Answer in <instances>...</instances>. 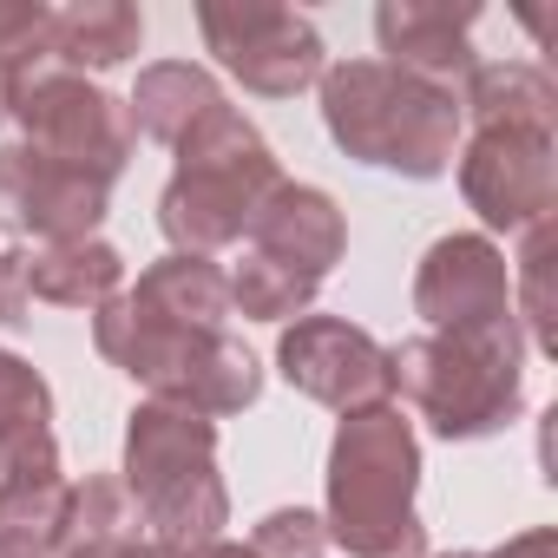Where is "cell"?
Wrapping results in <instances>:
<instances>
[{
  "label": "cell",
  "instance_id": "1",
  "mask_svg": "<svg viewBox=\"0 0 558 558\" xmlns=\"http://www.w3.org/2000/svg\"><path fill=\"white\" fill-rule=\"evenodd\" d=\"M421 486V440L414 421L388 408L342 414L329 440V545L349 558H427V525L414 512Z\"/></svg>",
  "mask_w": 558,
  "mask_h": 558
},
{
  "label": "cell",
  "instance_id": "2",
  "mask_svg": "<svg viewBox=\"0 0 558 558\" xmlns=\"http://www.w3.org/2000/svg\"><path fill=\"white\" fill-rule=\"evenodd\" d=\"M395 362V401H408L440 440H486L525 408V336L512 316L473 329H427Z\"/></svg>",
  "mask_w": 558,
  "mask_h": 558
},
{
  "label": "cell",
  "instance_id": "3",
  "mask_svg": "<svg viewBox=\"0 0 558 558\" xmlns=\"http://www.w3.org/2000/svg\"><path fill=\"white\" fill-rule=\"evenodd\" d=\"M171 151H178V171L158 191V230L184 256H217V250L243 243L263 197L283 184L276 151L230 99L210 106Z\"/></svg>",
  "mask_w": 558,
  "mask_h": 558
},
{
  "label": "cell",
  "instance_id": "4",
  "mask_svg": "<svg viewBox=\"0 0 558 558\" xmlns=\"http://www.w3.org/2000/svg\"><path fill=\"white\" fill-rule=\"evenodd\" d=\"M316 86H323V125L349 158L401 178H440L453 165L466 132L460 93L395 73L381 60H342Z\"/></svg>",
  "mask_w": 558,
  "mask_h": 558
},
{
  "label": "cell",
  "instance_id": "5",
  "mask_svg": "<svg viewBox=\"0 0 558 558\" xmlns=\"http://www.w3.org/2000/svg\"><path fill=\"white\" fill-rule=\"evenodd\" d=\"M125 493L138 499V519L151 538L197 551L223 538L230 525V493L217 473V421L191 414L184 401H138L125 414Z\"/></svg>",
  "mask_w": 558,
  "mask_h": 558
},
{
  "label": "cell",
  "instance_id": "6",
  "mask_svg": "<svg viewBox=\"0 0 558 558\" xmlns=\"http://www.w3.org/2000/svg\"><path fill=\"white\" fill-rule=\"evenodd\" d=\"M0 112L21 125V145H34L53 165L93 171L106 184L125 171V158L138 145V132L125 119V99H112L86 73L60 66L53 53H40V60H27L0 80Z\"/></svg>",
  "mask_w": 558,
  "mask_h": 558
},
{
  "label": "cell",
  "instance_id": "7",
  "mask_svg": "<svg viewBox=\"0 0 558 558\" xmlns=\"http://www.w3.org/2000/svg\"><path fill=\"white\" fill-rule=\"evenodd\" d=\"M197 34L217 53V66L230 80H243V93H256V99H296V93H310L329 73V47H323V34L296 8L204 0V8H197Z\"/></svg>",
  "mask_w": 558,
  "mask_h": 558
},
{
  "label": "cell",
  "instance_id": "8",
  "mask_svg": "<svg viewBox=\"0 0 558 558\" xmlns=\"http://www.w3.org/2000/svg\"><path fill=\"white\" fill-rule=\"evenodd\" d=\"M453 165H460V197L480 210L486 230L525 236L532 223H551V210H558V138L486 125V132L460 138Z\"/></svg>",
  "mask_w": 558,
  "mask_h": 558
},
{
  "label": "cell",
  "instance_id": "9",
  "mask_svg": "<svg viewBox=\"0 0 558 558\" xmlns=\"http://www.w3.org/2000/svg\"><path fill=\"white\" fill-rule=\"evenodd\" d=\"M276 368H283V381L336 414H355V408H388L395 401V362L388 349L342 323V316H296L283 329V342H276Z\"/></svg>",
  "mask_w": 558,
  "mask_h": 558
},
{
  "label": "cell",
  "instance_id": "10",
  "mask_svg": "<svg viewBox=\"0 0 558 558\" xmlns=\"http://www.w3.org/2000/svg\"><path fill=\"white\" fill-rule=\"evenodd\" d=\"M106 210H112L106 178L53 165L34 145H0V236L80 243V236H99Z\"/></svg>",
  "mask_w": 558,
  "mask_h": 558
},
{
  "label": "cell",
  "instance_id": "11",
  "mask_svg": "<svg viewBox=\"0 0 558 558\" xmlns=\"http://www.w3.org/2000/svg\"><path fill=\"white\" fill-rule=\"evenodd\" d=\"M414 316L427 329H473V323L512 316L506 250L480 230H453V236L427 243V256L414 269Z\"/></svg>",
  "mask_w": 558,
  "mask_h": 558
},
{
  "label": "cell",
  "instance_id": "12",
  "mask_svg": "<svg viewBox=\"0 0 558 558\" xmlns=\"http://www.w3.org/2000/svg\"><path fill=\"white\" fill-rule=\"evenodd\" d=\"M473 27H480V8L473 0H381L375 8V40H381V66L395 73H414L427 86H460L480 53H473Z\"/></svg>",
  "mask_w": 558,
  "mask_h": 558
},
{
  "label": "cell",
  "instance_id": "13",
  "mask_svg": "<svg viewBox=\"0 0 558 558\" xmlns=\"http://www.w3.org/2000/svg\"><path fill=\"white\" fill-rule=\"evenodd\" d=\"M250 250H263L269 263H290L296 276L323 283V276L342 263V250H349V223H342V210H336L329 191L283 178L263 197L256 223H250Z\"/></svg>",
  "mask_w": 558,
  "mask_h": 558
},
{
  "label": "cell",
  "instance_id": "14",
  "mask_svg": "<svg viewBox=\"0 0 558 558\" xmlns=\"http://www.w3.org/2000/svg\"><path fill=\"white\" fill-rule=\"evenodd\" d=\"M132 310H145L151 323H171V329H191V336H223L230 323V276L210 263V256H158L138 283L125 290Z\"/></svg>",
  "mask_w": 558,
  "mask_h": 558
},
{
  "label": "cell",
  "instance_id": "15",
  "mask_svg": "<svg viewBox=\"0 0 558 558\" xmlns=\"http://www.w3.org/2000/svg\"><path fill=\"white\" fill-rule=\"evenodd\" d=\"M460 119L473 132L506 125V132H545V138H558V86L532 60H493V66L480 60L460 80Z\"/></svg>",
  "mask_w": 558,
  "mask_h": 558
},
{
  "label": "cell",
  "instance_id": "16",
  "mask_svg": "<svg viewBox=\"0 0 558 558\" xmlns=\"http://www.w3.org/2000/svg\"><path fill=\"white\" fill-rule=\"evenodd\" d=\"M210 106H223V86H217L210 66H197V60H158V66L138 73V86L125 99V119H132V132H145L151 145L171 151Z\"/></svg>",
  "mask_w": 558,
  "mask_h": 558
},
{
  "label": "cell",
  "instance_id": "17",
  "mask_svg": "<svg viewBox=\"0 0 558 558\" xmlns=\"http://www.w3.org/2000/svg\"><path fill=\"white\" fill-rule=\"evenodd\" d=\"M125 290V256L106 236H80V243H40L27 256V296L53 303V310H99Z\"/></svg>",
  "mask_w": 558,
  "mask_h": 558
},
{
  "label": "cell",
  "instance_id": "18",
  "mask_svg": "<svg viewBox=\"0 0 558 558\" xmlns=\"http://www.w3.org/2000/svg\"><path fill=\"white\" fill-rule=\"evenodd\" d=\"M138 47H145V14L125 8V0H73V8L53 14V60L73 73L125 66Z\"/></svg>",
  "mask_w": 558,
  "mask_h": 558
},
{
  "label": "cell",
  "instance_id": "19",
  "mask_svg": "<svg viewBox=\"0 0 558 558\" xmlns=\"http://www.w3.org/2000/svg\"><path fill=\"white\" fill-rule=\"evenodd\" d=\"M145 538V519H138V499L125 493L119 473H86L73 480V499H66V532H60V551L80 545V551H125Z\"/></svg>",
  "mask_w": 558,
  "mask_h": 558
},
{
  "label": "cell",
  "instance_id": "20",
  "mask_svg": "<svg viewBox=\"0 0 558 558\" xmlns=\"http://www.w3.org/2000/svg\"><path fill=\"white\" fill-rule=\"evenodd\" d=\"M223 276H230V310L250 316V323L310 316L316 310V290H323V283H310V276H296L290 263H269L263 250H243L236 269H223Z\"/></svg>",
  "mask_w": 558,
  "mask_h": 558
},
{
  "label": "cell",
  "instance_id": "21",
  "mask_svg": "<svg viewBox=\"0 0 558 558\" xmlns=\"http://www.w3.org/2000/svg\"><path fill=\"white\" fill-rule=\"evenodd\" d=\"M512 269V283H519V310H512V323H525L519 336H525V349H538V355H551L558 349V303H551V223H532L525 236H519V263H506Z\"/></svg>",
  "mask_w": 558,
  "mask_h": 558
},
{
  "label": "cell",
  "instance_id": "22",
  "mask_svg": "<svg viewBox=\"0 0 558 558\" xmlns=\"http://www.w3.org/2000/svg\"><path fill=\"white\" fill-rule=\"evenodd\" d=\"M66 499H73V480H47V486H27V493H0V545L53 558L60 532H66Z\"/></svg>",
  "mask_w": 558,
  "mask_h": 558
},
{
  "label": "cell",
  "instance_id": "23",
  "mask_svg": "<svg viewBox=\"0 0 558 558\" xmlns=\"http://www.w3.org/2000/svg\"><path fill=\"white\" fill-rule=\"evenodd\" d=\"M21 427H53V388L34 362L0 349V434H21Z\"/></svg>",
  "mask_w": 558,
  "mask_h": 558
},
{
  "label": "cell",
  "instance_id": "24",
  "mask_svg": "<svg viewBox=\"0 0 558 558\" xmlns=\"http://www.w3.org/2000/svg\"><path fill=\"white\" fill-rule=\"evenodd\" d=\"M250 551H256V558H323V551H329V525H323V512H310V506H276V512L256 519Z\"/></svg>",
  "mask_w": 558,
  "mask_h": 558
},
{
  "label": "cell",
  "instance_id": "25",
  "mask_svg": "<svg viewBox=\"0 0 558 558\" xmlns=\"http://www.w3.org/2000/svg\"><path fill=\"white\" fill-rule=\"evenodd\" d=\"M47 480H66V473H60V440H53V427L0 434V493H27V486H47Z\"/></svg>",
  "mask_w": 558,
  "mask_h": 558
},
{
  "label": "cell",
  "instance_id": "26",
  "mask_svg": "<svg viewBox=\"0 0 558 558\" xmlns=\"http://www.w3.org/2000/svg\"><path fill=\"white\" fill-rule=\"evenodd\" d=\"M40 53H53V8H40V0H0V80Z\"/></svg>",
  "mask_w": 558,
  "mask_h": 558
},
{
  "label": "cell",
  "instance_id": "27",
  "mask_svg": "<svg viewBox=\"0 0 558 558\" xmlns=\"http://www.w3.org/2000/svg\"><path fill=\"white\" fill-rule=\"evenodd\" d=\"M27 250H0V329H14L27 316Z\"/></svg>",
  "mask_w": 558,
  "mask_h": 558
},
{
  "label": "cell",
  "instance_id": "28",
  "mask_svg": "<svg viewBox=\"0 0 558 558\" xmlns=\"http://www.w3.org/2000/svg\"><path fill=\"white\" fill-rule=\"evenodd\" d=\"M480 558H558V532L551 525H532V532H512L506 545H493Z\"/></svg>",
  "mask_w": 558,
  "mask_h": 558
},
{
  "label": "cell",
  "instance_id": "29",
  "mask_svg": "<svg viewBox=\"0 0 558 558\" xmlns=\"http://www.w3.org/2000/svg\"><path fill=\"white\" fill-rule=\"evenodd\" d=\"M112 558H191V551H178V545H165V538H138V545H125V551H112Z\"/></svg>",
  "mask_w": 558,
  "mask_h": 558
},
{
  "label": "cell",
  "instance_id": "30",
  "mask_svg": "<svg viewBox=\"0 0 558 558\" xmlns=\"http://www.w3.org/2000/svg\"><path fill=\"white\" fill-rule=\"evenodd\" d=\"M191 558H256L250 545H236V538H210V545H197Z\"/></svg>",
  "mask_w": 558,
  "mask_h": 558
},
{
  "label": "cell",
  "instance_id": "31",
  "mask_svg": "<svg viewBox=\"0 0 558 558\" xmlns=\"http://www.w3.org/2000/svg\"><path fill=\"white\" fill-rule=\"evenodd\" d=\"M53 558H112V551H80V545H66V551H53Z\"/></svg>",
  "mask_w": 558,
  "mask_h": 558
},
{
  "label": "cell",
  "instance_id": "32",
  "mask_svg": "<svg viewBox=\"0 0 558 558\" xmlns=\"http://www.w3.org/2000/svg\"><path fill=\"white\" fill-rule=\"evenodd\" d=\"M427 558H480V551H427Z\"/></svg>",
  "mask_w": 558,
  "mask_h": 558
},
{
  "label": "cell",
  "instance_id": "33",
  "mask_svg": "<svg viewBox=\"0 0 558 558\" xmlns=\"http://www.w3.org/2000/svg\"><path fill=\"white\" fill-rule=\"evenodd\" d=\"M0 558H34V551H14V545H0Z\"/></svg>",
  "mask_w": 558,
  "mask_h": 558
},
{
  "label": "cell",
  "instance_id": "34",
  "mask_svg": "<svg viewBox=\"0 0 558 558\" xmlns=\"http://www.w3.org/2000/svg\"><path fill=\"white\" fill-rule=\"evenodd\" d=\"M0 119H8V112H0Z\"/></svg>",
  "mask_w": 558,
  "mask_h": 558
}]
</instances>
